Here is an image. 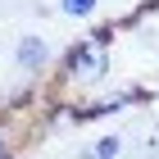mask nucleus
<instances>
[{
	"label": "nucleus",
	"instance_id": "obj_1",
	"mask_svg": "<svg viewBox=\"0 0 159 159\" xmlns=\"http://www.w3.org/2000/svg\"><path fill=\"white\" fill-rule=\"evenodd\" d=\"M59 77L64 82H77V86H96L109 77V46L96 37H82L73 41V46L64 50V59H59Z\"/></svg>",
	"mask_w": 159,
	"mask_h": 159
},
{
	"label": "nucleus",
	"instance_id": "obj_2",
	"mask_svg": "<svg viewBox=\"0 0 159 159\" xmlns=\"http://www.w3.org/2000/svg\"><path fill=\"white\" fill-rule=\"evenodd\" d=\"M50 59H55V50H50L46 37H37V32H27V37H18V46H14V64L23 68V73H46Z\"/></svg>",
	"mask_w": 159,
	"mask_h": 159
},
{
	"label": "nucleus",
	"instance_id": "obj_3",
	"mask_svg": "<svg viewBox=\"0 0 159 159\" xmlns=\"http://www.w3.org/2000/svg\"><path fill=\"white\" fill-rule=\"evenodd\" d=\"M86 150H91V159H118L123 155V136L118 132H105V136H96Z\"/></svg>",
	"mask_w": 159,
	"mask_h": 159
},
{
	"label": "nucleus",
	"instance_id": "obj_4",
	"mask_svg": "<svg viewBox=\"0 0 159 159\" xmlns=\"http://www.w3.org/2000/svg\"><path fill=\"white\" fill-rule=\"evenodd\" d=\"M100 0H59V14L64 18H96Z\"/></svg>",
	"mask_w": 159,
	"mask_h": 159
},
{
	"label": "nucleus",
	"instance_id": "obj_5",
	"mask_svg": "<svg viewBox=\"0 0 159 159\" xmlns=\"http://www.w3.org/2000/svg\"><path fill=\"white\" fill-rule=\"evenodd\" d=\"M68 123H77V105H55L50 109V127H68Z\"/></svg>",
	"mask_w": 159,
	"mask_h": 159
},
{
	"label": "nucleus",
	"instance_id": "obj_6",
	"mask_svg": "<svg viewBox=\"0 0 159 159\" xmlns=\"http://www.w3.org/2000/svg\"><path fill=\"white\" fill-rule=\"evenodd\" d=\"M14 150H9V132H5V127H0V159H9Z\"/></svg>",
	"mask_w": 159,
	"mask_h": 159
},
{
	"label": "nucleus",
	"instance_id": "obj_7",
	"mask_svg": "<svg viewBox=\"0 0 159 159\" xmlns=\"http://www.w3.org/2000/svg\"><path fill=\"white\" fill-rule=\"evenodd\" d=\"M9 159H23V155H9Z\"/></svg>",
	"mask_w": 159,
	"mask_h": 159
}]
</instances>
